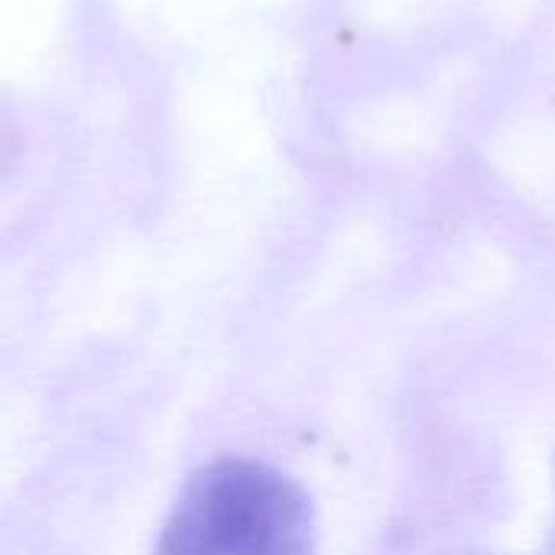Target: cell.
Segmentation results:
<instances>
[{
    "label": "cell",
    "instance_id": "6da1fadb",
    "mask_svg": "<svg viewBox=\"0 0 555 555\" xmlns=\"http://www.w3.org/2000/svg\"><path fill=\"white\" fill-rule=\"evenodd\" d=\"M156 555H312L309 498L260 462L218 459L189 478Z\"/></svg>",
    "mask_w": 555,
    "mask_h": 555
}]
</instances>
